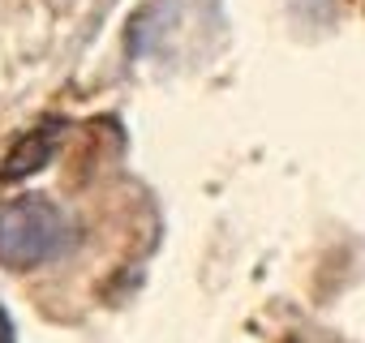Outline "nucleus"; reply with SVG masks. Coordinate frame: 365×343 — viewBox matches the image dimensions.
<instances>
[{
	"label": "nucleus",
	"instance_id": "obj_1",
	"mask_svg": "<svg viewBox=\"0 0 365 343\" xmlns=\"http://www.w3.org/2000/svg\"><path fill=\"white\" fill-rule=\"evenodd\" d=\"M73 241V219L43 194H26L0 206V262L9 270H39L48 262H61Z\"/></svg>",
	"mask_w": 365,
	"mask_h": 343
},
{
	"label": "nucleus",
	"instance_id": "obj_2",
	"mask_svg": "<svg viewBox=\"0 0 365 343\" xmlns=\"http://www.w3.org/2000/svg\"><path fill=\"white\" fill-rule=\"evenodd\" d=\"M0 343H18V334H14V322H9L5 305H0Z\"/></svg>",
	"mask_w": 365,
	"mask_h": 343
}]
</instances>
